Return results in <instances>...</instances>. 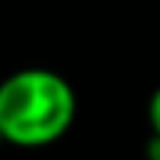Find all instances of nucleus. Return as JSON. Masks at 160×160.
<instances>
[{
  "label": "nucleus",
  "mask_w": 160,
  "mask_h": 160,
  "mask_svg": "<svg viewBox=\"0 0 160 160\" xmlns=\"http://www.w3.org/2000/svg\"><path fill=\"white\" fill-rule=\"evenodd\" d=\"M3 142H6V139H3V131H0V145H3Z\"/></svg>",
  "instance_id": "obj_3"
},
{
  "label": "nucleus",
  "mask_w": 160,
  "mask_h": 160,
  "mask_svg": "<svg viewBox=\"0 0 160 160\" xmlns=\"http://www.w3.org/2000/svg\"><path fill=\"white\" fill-rule=\"evenodd\" d=\"M77 116V95L51 68H21L0 83V131L21 148H42L68 133Z\"/></svg>",
  "instance_id": "obj_1"
},
{
  "label": "nucleus",
  "mask_w": 160,
  "mask_h": 160,
  "mask_svg": "<svg viewBox=\"0 0 160 160\" xmlns=\"http://www.w3.org/2000/svg\"><path fill=\"white\" fill-rule=\"evenodd\" d=\"M148 122H151L154 137H160V86L154 89V95H151V101H148Z\"/></svg>",
  "instance_id": "obj_2"
}]
</instances>
